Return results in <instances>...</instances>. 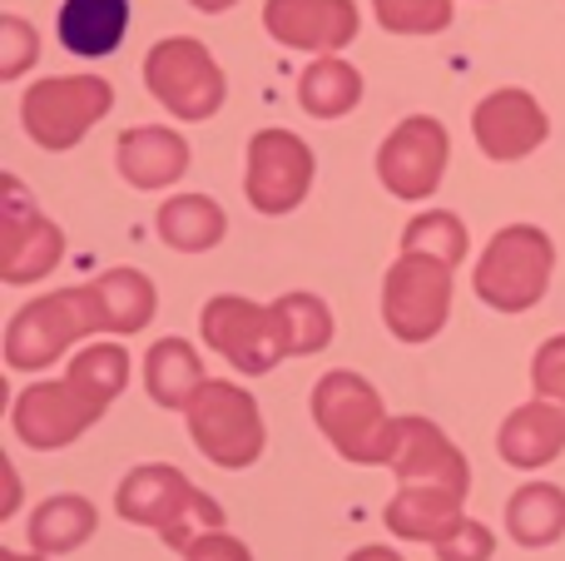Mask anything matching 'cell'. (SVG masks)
Wrapping results in <instances>:
<instances>
[{"label":"cell","mask_w":565,"mask_h":561,"mask_svg":"<svg viewBox=\"0 0 565 561\" xmlns=\"http://www.w3.org/2000/svg\"><path fill=\"white\" fill-rule=\"evenodd\" d=\"M40 55V40L25 15H0V80H20Z\"/></svg>","instance_id":"29"},{"label":"cell","mask_w":565,"mask_h":561,"mask_svg":"<svg viewBox=\"0 0 565 561\" xmlns=\"http://www.w3.org/2000/svg\"><path fill=\"white\" fill-rule=\"evenodd\" d=\"M531 383H536V398H551V403L565 407V334L546 338L536 348V363H531Z\"/></svg>","instance_id":"30"},{"label":"cell","mask_w":565,"mask_h":561,"mask_svg":"<svg viewBox=\"0 0 565 561\" xmlns=\"http://www.w3.org/2000/svg\"><path fill=\"white\" fill-rule=\"evenodd\" d=\"M125 383H129V353L119 343H95L70 363L65 378L25 388L15 398V407H10V423H15L25 447L55 453V447H70L75 437H85L109 413V403L125 393Z\"/></svg>","instance_id":"2"},{"label":"cell","mask_w":565,"mask_h":561,"mask_svg":"<svg viewBox=\"0 0 565 561\" xmlns=\"http://www.w3.org/2000/svg\"><path fill=\"white\" fill-rule=\"evenodd\" d=\"M497 447L511 467H546L551 457L565 453V407L551 398L516 407V413L501 423Z\"/></svg>","instance_id":"20"},{"label":"cell","mask_w":565,"mask_h":561,"mask_svg":"<svg viewBox=\"0 0 565 561\" xmlns=\"http://www.w3.org/2000/svg\"><path fill=\"white\" fill-rule=\"evenodd\" d=\"M0 561H45V552H35V557H20V552H0Z\"/></svg>","instance_id":"35"},{"label":"cell","mask_w":565,"mask_h":561,"mask_svg":"<svg viewBox=\"0 0 565 561\" xmlns=\"http://www.w3.org/2000/svg\"><path fill=\"white\" fill-rule=\"evenodd\" d=\"M60 45L79 60H105L129 35V0H65L55 15Z\"/></svg>","instance_id":"19"},{"label":"cell","mask_w":565,"mask_h":561,"mask_svg":"<svg viewBox=\"0 0 565 561\" xmlns=\"http://www.w3.org/2000/svg\"><path fill=\"white\" fill-rule=\"evenodd\" d=\"M377 25L387 35H437L451 25V0H372Z\"/></svg>","instance_id":"28"},{"label":"cell","mask_w":565,"mask_h":561,"mask_svg":"<svg viewBox=\"0 0 565 561\" xmlns=\"http://www.w3.org/2000/svg\"><path fill=\"white\" fill-rule=\"evenodd\" d=\"M184 417H189L194 447L214 467H224V473H244V467H254L258 457H264L268 433H264V413H258L248 388L209 378L194 403L184 407Z\"/></svg>","instance_id":"6"},{"label":"cell","mask_w":565,"mask_h":561,"mask_svg":"<svg viewBox=\"0 0 565 561\" xmlns=\"http://www.w3.org/2000/svg\"><path fill=\"white\" fill-rule=\"evenodd\" d=\"M264 30L288 50L308 55H338L362 30L358 0H268Z\"/></svg>","instance_id":"15"},{"label":"cell","mask_w":565,"mask_h":561,"mask_svg":"<svg viewBox=\"0 0 565 561\" xmlns=\"http://www.w3.org/2000/svg\"><path fill=\"white\" fill-rule=\"evenodd\" d=\"M204 363H199V348L184 343V338H159L154 348H149L145 358V388L149 398H154L159 407H174V413H184L189 403L199 398V388H204Z\"/></svg>","instance_id":"21"},{"label":"cell","mask_w":565,"mask_h":561,"mask_svg":"<svg viewBox=\"0 0 565 561\" xmlns=\"http://www.w3.org/2000/svg\"><path fill=\"white\" fill-rule=\"evenodd\" d=\"M115 105V89L99 75H50L35 80L20 99V119H25V135L40 149L60 155V149H75L99 119Z\"/></svg>","instance_id":"7"},{"label":"cell","mask_w":565,"mask_h":561,"mask_svg":"<svg viewBox=\"0 0 565 561\" xmlns=\"http://www.w3.org/2000/svg\"><path fill=\"white\" fill-rule=\"evenodd\" d=\"M471 135H477V145L487 159L511 165V159H526L531 149L546 145L551 119L531 89L507 85V89H491V95L471 109Z\"/></svg>","instance_id":"14"},{"label":"cell","mask_w":565,"mask_h":561,"mask_svg":"<svg viewBox=\"0 0 565 561\" xmlns=\"http://www.w3.org/2000/svg\"><path fill=\"white\" fill-rule=\"evenodd\" d=\"M278 318H282V328H288V353L292 358L322 353V348L332 343V308L322 304L318 294H282Z\"/></svg>","instance_id":"26"},{"label":"cell","mask_w":565,"mask_h":561,"mask_svg":"<svg viewBox=\"0 0 565 561\" xmlns=\"http://www.w3.org/2000/svg\"><path fill=\"white\" fill-rule=\"evenodd\" d=\"M99 527V512L89 507V497H75V493H60L50 502L35 507L30 517V547L35 552H75L79 542H89Z\"/></svg>","instance_id":"24"},{"label":"cell","mask_w":565,"mask_h":561,"mask_svg":"<svg viewBox=\"0 0 565 561\" xmlns=\"http://www.w3.org/2000/svg\"><path fill=\"white\" fill-rule=\"evenodd\" d=\"M451 314V264L417 248H402V258L382 278V324L397 343H427L447 328Z\"/></svg>","instance_id":"8"},{"label":"cell","mask_w":565,"mask_h":561,"mask_svg":"<svg viewBox=\"0 0 565 561\" xmlns=\"http://www.w3.org/2000/svg\"><path fill=\"white\" fill-rule=\"evenodd\" d=\"M491 552H497L491 527H481V522H471L467 517V522H461L457 532L437 547V561H491Z\"/></svg>","instance_id":"31"},{"label":"cell","mask_w":565,"mask_h":561,"mask_svg":"<svg viewBox=\"0 0 565 561\" xmlns=\"http://www.w3.org/2000/svg\"><path fill=\"white\" fill-rule=\"evenodd\" d=\"M115 507L125 522L135 527H154L174 552H184L194 537L204 532H224V507L209 493H199L184 473H174L169 463H145L119 483Z\"/></svg>","instance_id":"3"},{"label":"cell","mask_w":565,"mask_h":561,"mask_svg":"<svg viewBox=\"0 0 565 561\" xmlns=\"http://www.w3.org/2000/svg\"><path fill=\"white\" fill-rule=\"evenodd\" d=\"M115 165L119 174L129 179L135 189L154 194V189H169L184 179L189 169V145L179 129H164V125H139V129H125L115 139Z\"/></svg>","instance_id":"17"},{"label":"cell","mask_w":565,"mask_h":561,"mask_svg":"<svg viewBox=\"0 0 565 561\" xmlns=\"http://www.w3.org/2000/svg\"><path fill=\"white\" fill-rule=\"evenodd\" d=\"M318 159H312L308 139L292 129H258L248 139V174H244V194L258 214H292L308 199Z\"/></svg>","instance_id":"11"},{"label":"cell","mask_w":565,"mask_h":561,"mask_svg":"<svg viewBox=\"0 0 565 561\" xmlns=\"http://www.w3.org/2000/svg\"><path fill=\"white\" fill-rule=\"evenodd\" d=\"M362 99V75L338 55H318L298 75V105L312 119H342L348 109H358Z\"/></svg>","instance_id":"23"},{"label":"cell","mask_w":565,"mask_h":561,"mask_svg":"<svg viewBox=\"0 0 565 561\" xmlns=\"http://www.w3.org/2000/svg\"><path fill=\"white\" fill-rule=\"evenodd\" d=\"M65 258V234L30 204L25 184L6 174V239H0V278L6 284H35V278L55 274Z\"/></svg>","instance_id":"13"},{"label":"cell","mask_w":565,"mask_h":561,"mask_svg":"<svg viewBox=\"0 0 565 561\" xmlns=\"http://www.w3.org/2000/svg\"><path fill=\"white\" fill-rule=\"evenodd\" d=\"M184 561H254V552H248L238 537H228V532H204V537H194V542L179 552Z\"/></svg>","instance_id":"32"},{"label":"cell","mask_w":565,"mask_h":561,"mask_svg":"<svg viewBox=\"0 0 565 561\" xmlns=\"http://www.w3.org/2000/svg\"><path fill=\"white\" fill-rule=\"evenodd\" d=\"M387 467L397 473V483H437L461 497L471 487V467L461 447L427 417H397V453Z\"/></svg>","instance_id":"16"},{"label":"cell","mask_w":565,"mask_h":561,"mask_svg":"<svg viewBox=\"0 0 565 561\" xmlns=\"http://www.w3.org/2000/svg\"><path fill=\"white\" fill-rule=\"evenodd\" d=\"M507 532L521 547H551L565 537V493L551 483H526L507 502Z\"/></svg>","instance_id":"25"},{"label":"cell","mask_w":565,"mask_h":561,"mask_svg":"<svg viewBox=\"0 0 565 561\" xmlns=\"http://www.w3.org/2000/svg\"><path fill=\"white\" fill-rule=\"evenodd\" d=\"M199 328H204V343L218 348V353L248 378L278 368V358H292L278 304H254V298H238V294H218L204 304Z\"/></svg>","instance_id":"10"},{"label":"cell","mask_w":565,"mask_h":561,"mask_svg":"<svg viewBox=\"0 0 565 561\" xmlns=\"http://www.w3.org/2000/svg\"><path fill=\"white\" fill-rule=\"evenodd\" d=\"M145 85L174 119H214L224 109V70L194 35H169L145 55Z\"/></svg>","instance_id":"9"},{"label":"cell","mask_w":565,"mask_h":561,"mask_svg":"<svg viewBox=\"0 0 565 561\" xmlns=\"http://www.w3.org/2000/svg\"><path fill=\"white\" fill-rule=\"evenodd\" d=\"M154 229L169 248H179V254H209L214 244H224L228 214L209 194H174L159 204Z\"/></svg>","instance_id":"22"},{"label":"cell","mask_w":565,"mask_h":561,"mask_svg":"<svg viewBox=\"0 0 565 561\" xmlns=\"http://www.w3.org/2000/svg\"><path fill=\"white\" fill-rule=\"evenodd\" d=\"M312 423L338 447V457H348L358 467L392 463V453H397V417H387L377 388L367 378L348 373V368H332V373L318 378V388H312Z\"/></svg>","instance_id":"4"},{"label":"cell","mask_w":565,"mask_h":561,"mask_svg":"<svg viewBox=\"0 0 565 561\" xmlns=\"http://www.w3.org/2000/svg\"><path fill=\"white\" fill-rule=\"evenodd\" d=\"M451 159V135L441 119L431 115H407L377 149V179L387 194L397 199H427L437 194L441 174Z\"/></svg>","instance_id":"12"},{"label":"cell","mask_w":565,"mask_h":561,"mask_svg":"<svg viewBox=\"0 0 565 561\" xmlns=\"http://www.w3.org/2000/svg\"><path fill=\"white\" fill-rule=\"evenodd\" d=\"M194 10H204V15H224L228 6H238V0H189Z\"/></svg>","instance_id":"34"},{"label":"cell","mask_w":565,"mask_h":561,"mask_svg":"<svg viewBox=\"0 0 565 561\" xmlns=\"http://www.w3.org/2000/svg\"><path fill=\"white\" fill-rule=\"evenodd\" d=\"M402 248H417V254H431L457 268L471 244H467V224H461L451 209H427V214H417L402 229Z\"/></svg>","instance_id":"27"},{"label":"cell","mask_w":565,"mask_h":561,"mask_svg":"<svg viewBox=\"0 0 565 561\" xmlns=\"http://www.w3.org/2000/svg\"><path fill=\"white\" fill-rule=\"evenodd\" d=\"M551 274H556V244H551L546 229L507 224L481 248L471 288L497 314H526V308H536L546 298Z\"/></svg>","instance_id":"5"},{"label":"cell","mask_w":565,"mask_h":561,"mask_svg":"<svg viewBox=\"0 0 565 561\" xmlns=\"http://www.w3.org/2000/svg\"><path fill=\"white\" fill-rule=\"evenodd\" d=\"M382 522L397 537H407V542H427L431 552H437V547L467 522V512H461V493H451V487L402 483V493L387 502Z\"/></svg>","instance_id":"18"},{"label":"cell","mask_w":565,"mask_h":561,"mask_svg":"<svg viewBox=\"0 0 565 561\" xmlns=\"http://www.w3.org/2000/svg\"><path fill=\"white\" fill-rule=\"evenodd\" d=\"M154 284L139 268H109L95 284L60 288L35 304H25L6 328V363L15 373H40L55 358H65L70 343L89 334H139L154 318Z\"/></svg>","instance_id":"1"},{"label":"cell","mask_w":565,"mask_h":561,"mask_svg":"<svg viewBox=\"0 0 565 561\" xmlns=\"http://www.w3.org/2000/svg\"><path fill=\"white\" fill-rule=\"evenodd\" d=\"M348 561H402V557L392 552V547H358Z\"/></svg>","instance_id":"33"}]
</instances>
